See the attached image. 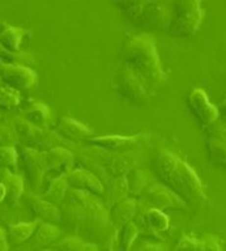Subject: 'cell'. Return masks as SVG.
Listing matches in <instances>:
<instances>
[{
    "label": "cell",
    "mask_w": 226,
    "mask_h": 251,
    "mask_svg": "<svg viewBox=\"0 0 226 251\" xmlns=\"http://www.w3.org/2000/svg\"><path fill=\"white\" fill-rule=\"evenodd\" d=\"M104 206L95 195L72 190L62 202V220L80 236L102 241L109 225V214Z\"/></svg>",
    "instance_id": "cell-1"
},
{
    "label": "cell",
    "mask_w": 226,
    "mask_h": 251,
    "mask_svg": "<svg viewBox=\"0 0 226 251\" xmlns=\"http://www.w3.org/2000/svg\"><path fill=\"white\" fill-rule=\"evenodd\" d=\"M152 166L158 178L182 200L201 202L206 199L196 172L175 153L163 150L152 161Z\"/></svg>",
    "instance_id": "cell-2"
},
{
    "label": "cell",
    "mask_w": 226,
    "mask_h": 251,
    "mask_svg": "<svg viewBox=\"0 0 226 251\" xmlns=\"http://www.w3.org/2000/svg\"><path fill=\"white\" fill-rule=\"evenodd\" d=\"M123 67L131 71L153 93L165 79L155 40L150 35H140L129 42L123 50Z\"/></svg>",
    "instance_id": "cell-3"
},
{
    "label": "cell",
    "mask_w": 226,
    "mask_h": 251,
    "mask_svg": "<svg viewBox=\"0 0 226 251\" xmlns=\"http://www.w3.org/2000/svg\"><path fill=\"white\" fill-rule=\"evenodd\" d=\"M172 8L170 30L176 37H190L195 34L202 22L203 13L196 0L176 1Z\"/></svg>",
    "instance_id": "cell-4"
},
{
    "label": "cell",
    "mask_w": 226,
    "mask_h": 251,
    "mask_svg": "<svg viewBox=\"0 0 226 251\" xmlns=\"http://www.w3.org/2000/svg\"><path fill=\"white\" fill-rule=\"evenodd\" d=\"M126 13L138 24L158 30L170 28L171 24L172 8L161 1H133Z\"/></svg>",
    "instance_id": "cell-5"
},
{
    "label": "cell",
    "mask_w": 226,
    "mask_h": 251,
    "mask_svg": "<svg viewBox=\"0 0 226 251\" xmlns=\"http://www.w3.org/2000/svg\"><path fill=\"white\" fill-rule=\"evenodd\" d=\"M14 127L19 136H23L25 138L28 147H30V149L46 152L54 149V147H62V146H59L62 140L59 138L58 133L46 128L35 127V126L24 121L22 117L15 118Z\"/></svg>",
    "instance_id": "cell-6"
},
{
    "label": "cell",
    "mask_w": 226,
    "mask_h": 251,
    "mask_svg": "<svg viewBox=\"0 0 226 251\" xmlns=\"http://www.w3.org/2000/svg\"><path fill=\"white\" fill-rule=\"evenodd\" d=\"M137 206L143 208V212L147 210L163 211L166 208H183L186 202L166 186L152 185L140 197V203H137Z\"/></svg>",
    "instance_id": "cell-7"
},
{
    "label": "cell",
    "mask_w": 226,
    "mask_h": 251,
    "mask_svg": "<svg viewBox=\"0 0 226 251\" xmlns=\"http://www.w3.org/2000/svg\"><path fill=\"white\" fill-rule=\"evenodd\" d=\"M0 79L5 86L12 87L18 92H25L35 86L37 75L25 66L0 62Z\"/></svg>",
    "instance_id": "cell-8"
},
{
    "label": "cell",
    "mask_w": 226,
    "mask_h": 251,
    "mask_svg": "<svg viewBox=\"0 0 226 251\" xmlns=\"http://www.w3.org/2000/svg\"><path fill=\"white\" fill-rule=\"evenodd\" d=\"M22 160H23L29 182L34 190H38L43 183L44 176L48 172L46 160H44V152L30 149V147H24L22 150Z\"/></svg>",
    "instance_id": "cell-9"
},
{
    "label": "cell",
    "mask_w": 226,
    "mask_h": 251,
    "mask_svg": "<svg viewBox=\"0 0 226 251\" xmlns=\"http://www.w3.org/2000/svg\"><path fill=\"white\" fill-rule=\"evenodd\" d=\"M67 183L71 186L73 190L78 191L88 192L91 195L100 197L104 195V185L103 182L97 178L95 175L89 172L88 170L83 167H78V169L72 170L66 176Z\"/></svg>",
    "instance_id": "cell-10"
},
{
    "label": "cell",
    "mask_w": 226,
    "mask_h": 251,
    "mask_svg": "<svg viewBox=\"0 0 226 251\" xmlns=\"http://www.w3.org/2000/svg\"><path fill=\"white\" fill-rule=\"evenodd\" d=\"M187 102L202 126H211L218 118L219 109L209 102L206 93L202 89L196 88L190 92Z\"/></svg>",
    "instance_id": "cell-11"
},
{
    "label": "cell",
    "mask_w": 226,
    "mask_h": 251,
    "mask_svg": "<svg viewBox=\"0 0 226 251\" xmlns=\"http://www.w3.org/2000/svg\"><path fill=\"white\" fill-rule=\"evenodd\" d=\"M142 136H100V137H91L88 143L93 147L104 150L109 152H117L122 150L123 152L140 145Z\"/></svg>",
    "instance_id": "cell-12"
},
{
    "label": "cell",
    "mask_w": 226,
    "mask_h": 251,
    "mask_svg": "<svg viewBox=\"0 0 226 251\" xmlns=\"http://www.w3.org/2000/svg\"><path fill=\"white\" fill-rule=\"evenodd\" d=\"M26 202L30 206V210L35 215L38 221L52 224V225L62 221V212L59 208L53 203L43 200L40 196L29 194L26 196Z\"/></svg>",
    "instance_id": "cell-13"
},
{
    "label": "cell",
    "mask_w": 226,
    "mask_h": 251,
    "mask_svg": "<svg viewBox=\"0 0 226 251\" xmlns=\"http://www.w3.org/2000/svg\"><path fill=\"white\" fill-rule=\"evenodd\" d=\"M47 171H58L60 176H67L73 170V153L63 147H54L44 152Z\"/></svg>",
    "instance_id": "cell-14"
},
{
    "label": "cell",
    "mask_w": 226,
    "mask_h": 251,
    "mask_svg": "<svg viewBox=\"0 0 226 251\" xmlns=\"http://www.w3.org/2000/svg\"><path fill=\"white\" fill-rule=\"evenodd\" d=\"M207 150L212 162L226 166V127L220 125L210 128Z\"/></svg>",
    "instance_id": "cell-15"
},
{
    "label": "cell",
    "mask_w": 226,
    "mask_h": 251,
    "mask_svg": "<svg viewBox=\"0 0 226 251\" xmlns=\"http://www.w3.org/2000/svg\"><path fill=\"white\" fill-rule=\"evenodd\" d=\"M118 86L122 89L125 97L131 98L133 100H142V98L151 96L147 87L131 71H128L125 67H123L122 73L118 78Z\"/></svg>",
    "instance_id": "cell-16"
},
{
    "label": "cell",
    "mask_w": 226,
    "mask_h": 251,
    "mask_svg": "<svg viewBox=\"0 0 226 251\" xmlns=\"http://www.w3.org/2000/svg\"><path fill=\"white\" fill-rule=\"evenodd\" d=\"M0 182L5 188V200L10 206H18L24 192L23 178L9 170H0Z\"/></svg>",
    "instance_id": "cell-17"
},
{
    "label": "cell",
    "mask_w": 226,
    "mask_h": 251,
    "mask_svg": "<svg viewBox=\"0 0 226 251\" xmlns=\"http://www.w3.org/2000/svg\"><path fill=\"white\" fill-rule=\"evenodd\" d=\"M60 235V230L57 226L52 224L40 223V225L35 228L34 234L28 240V249L35 250V249H42L49 245H53L58 240Z\"/></svg>",
    "instance_id": "cell-18"
},
{
    "label": "cell",
    "mask_w": 226,
    "mask_h": 251,
    "mask_svg": "<svg viewBox=\"0 0 226 251\" xmlns=\"http://www.w3.org/2000/svg\"><path fill=\"white\" fill-rule=\"evenodd\" d=\"M57 133L60 134L62 137L69 138L73 141L86 140V138H91L93 134V131L88 128L86 125L79 123L78 121L73 120L69 117H62L58 122L57 126Z\"/></svg>",
    "instance_id": "cell-19"
},
{
    "label": "cell",
    "mask_w": 226,
    "mask_h": 251,
    "mask_svg": "<svg viewBox=\"0 0 226 251\" xmlns=\"http://www.w3.org/2000/svg\"><path fill=\"white\" fill-rule=\"evenodd\" d=\"M104 187V205L107 207H113L121 201L128 197V185H127V177H112L106 183Z\"/></svg>",
    "instance_id": "cell-20"
},
{
    "label": "cell",
    "mask_w": 226,
    "mask_h": 251,
    "mask_svg": "<svg viewBox=\"0 0 226 251\" xmlns=\"http://www.w3.org/2000/svg\"><path fill=\"white\" fill-rule=\"evenodd\" d=\"M127 185H128V196L141 197L153 183V176L146 170L135 169L127 175Z\"/></svg>",
    "instance_id": "cell-21"
},
{
    "label": "cell",
    "mask_w": 226,
    "mask_h": 251,
    "mask_svg": "<svg viewBox=\"0 0 226 251\" xmlns=\"http://www.w3.org/2000/svg\"><path fill=\"white\" fill-rule=\"evenodd\" d=\"M137 201L135 199L127 197L120 203L111 208V219L117 226H123L126 224L132 223V219L137 212Z\"/></svg>",
    "instance_id": "cell-22"
},
{
    "label": "cell",
    "mask_w": 226,
    "mask_h": 251,
    "mask_svg": "<svg viewBox=\"0 0 226 251\" xmlns=\"http://www.w3.org/2000/svg\"><path fill=\"white\" fill-rule=\"evenodd\" d=\"M22 118L35 127L48 129L50 122V111L44 103H33L24 111Z\"/></svg>",
    "instance_id": "cell-23"
},
{
    "label": "cell",
    "mask_w": 226,
    "mask_h": 251,
    "mask_svg": "<svg viewBox=\"0 0 226 251\" xmlns=\"http://www.w3.org/2000/svg\"><path fill=\"white\" fill-rule=\"evenodd\" d=\"M25 31L22 28L12 25H5L3 30L0 31V46L10 54L17 53L20 48V43L24 37Z\"/></svg>",
    "instance_id": "cell-24"
},
{
    "label": "cell",
    "mask_w": 226,
    "mask_h": 251,
    "mask_svg": "<svg viewBox=\"0 0 226 251\" xmlns=\"http://www.w3.org/2000/svg\"><path fill=\"white\" fill-rule=\"evenodd\" d=\"M67 188H68V183H67L66 176H55L50 181L46 192L40 197L55 206L60 205L67 196Z\"/></svg>",
    "instance_id": "cell-25"
},
{
    "label": "cell",
    "mask_w": 226,
    "mask_h": 251,
    "mask_svg": "<svg viewBox=\"0 0 226 251\" xmlns=\"http://www.w3.org/2000/svg\"><path fill=\"white\" fill-rule=\"evenodd\" d=\"M38 223L39 221L37 220L35 223H20L9 226L8 235H6L8 243L13 244V245H19V244L28 241L34 234Z\"/></svg>",
    "instance_id": "cell-26"
},
{
    "label": "cell",
    "mask_w": 226,
    "mask_h": 251,
    "mask_svg": "<svg viewBox=\"0 0 226 251\" xmlns=\"http://www.w3.org/2000/svg\"><path fill=\"white\" fill-rule=\"evenodd\" d=\"M52 249L54 251H98L96 245L84 243L79 237H67L53 244Z\"/></svg>",
    "instance_id": "cell-27"
},
{
    "label": "cell",
    "mask_w": 226,
    "mask_h": 251,
    "mask_svg": "<svg viewBox=\"0 0 226 251\" xmlns=\"http://www.w3.org/2000/svg\"><path fill=\"white\" fill-rule=\"evenodd\" d=\"M143 223L153 231H165L169 228V217L160 210H147L143 214Z\"/></svg>",
    "instance_id": "cell-28"
},
{
    "label": "cell",
    "mask_w": 226,
    "mask_h": 251,
    "mask_svg": "<svg viewBox=\"0 0 226 251\" xmlns=\"http://www.w3.org/2000/svg\"><path fill=\"white\" fill-rule=\"evenodd\" d=\"M138 235V227L133 223H128L121 226L117 232V243L122 251H131L133 241Z\"/></svg>",
    "instance_id": "cell-29"
},
{
    "label": "cell",
    "mask_w": 226,
    "mask_h": 251,
    "mask_svg": "<svg viewBox=\"0 0 226 251\" xmlns=\"http://www.w3.org/2000/svg\"><path fill=\"white\" fill-rule=\"evenodd\" d=\"M20 102H22L20 92L5 84H0V107L1 108L13 109L19 106Z\"/></svg>",
    "instance_id": "cell-30"
},
{
    "label": "cell",
    "mask_w": 226,
    "mask_h": 251,
    "mask_svg": "<svg viewBox=\"0 0 226 251\" xmlns=\"http://www.w3.org/2000/svg\"><path fill=\"white\" fill-rule=\"evenodd\" d=\"M18 152L14 147L10 146H1L0 147V170H9L17 171Z\"/></svg>",
    "instance_id": "cell-31"
},
{
    "label": "cell",
    "mask_w": 226,
    "mask_h": 251,
    "mask_svg": "<svg viewBox=\"0 0 226 251\" xmlns=\"http://www.w3.org/2000/svg\"><path fill=\"white\" fill-rule=\"evenodd\" d=\"M18 141H19V133L14 126L0 125V143H3V146L14 147Z\"/></svg>",
    "instance_id": "cell-32"
},
{
    "label": "cell",
    "mask_w": 226,
    "mask_h": 251,
    "mask_svg": "<svg viewBox=\"0 0 226 251\" xmlns=\"http://www.w3.org/2000/svg\"><path fill=\"white\" fill-rule=\"evenodd\" d=\"M198 251H223L219 239L212 235H206L199 240Z\"/></svg>",
    "instance_id": "cell-33"
},
{
    "label": "cell",
    "mask_w": 226,
    "mask_h": 251,
    "mask_svg": "<svg viewBox=\"0 0 226 251\" xmlns=\"http://www.w3.org/2000/svg\"><path fill=\"white\" fill-rule=\"evenodd\" d=\"M199 240L183 235L174 251H198Z\"/></svg>",
    "instance_id": "cell-34"
},
{
    "label": "cell",
    "mask_w": 226,
    "mask_h": 251,
    "mask_svg": "<svg viewBox=\"0 0 226 251\" xmlns=\"http://www.w3.org/2000/svg\"><path fill=\"white\" fill-rule=\"evenodd\" d=\"M136 251H166V248L162 245H153V244H151V245L141 246Z\"/></svg>",
    "instance_id": "cell-35"
},
{
    "label": "cell",
    "mask_w": 226,
    "mask_h": 251,
    "mask_svg": "<svg viewBox=\"0 0 226 251\" xmlns=\"http://www.w3.org/2000/svg\"><path fill=\"white\" fill-rule=\"evenodd\" d=\"M0 251H8V240L1 228H0Z\"/></svg>",
    "instance_id": "cell-36"
},
{
    "label": "cell",
    "mask_w": 226,
    "mask_h": 251,
    "mask_svg": "<svg viewBox=\"0 0 226 251\" xmlns=\"http://www.w3.org/2000/svg\"><path fill=\"white\" fill-rule=\"evenodd\" d=\"M5 196H6L5 188H4L3 183L0 182V202H1L3 200H5Z\"/></svg>",
    "instance_id": "cell-37"
},
{
    "label": "cell",
    "mask_w": 226,
    "mask_h": 251,
    "mask_svg": "<svg viewBox=\"0 0 226 251\" xmlns=\"http://www.w3.org/2000/svg\"><path fill=\"white\" fill-rule=\"evenodd\" d=\"M220 111H221V113L225 114L226 116V98L220 103Z\"/></svg>",
    "instance_id": "cell-38"
},
{
    "label": "cell",
    "mask_w": 226,
    "mask_h": 251,
    "mask_svg": "<svg viewBox=\"0 0 226 251\" xmlns=\"http://www.w3.org/2000/svg\"><path fill=\"white\" fill-rule=\"evenodd\" d=\"M1 55H3V57H10L12 54H10V53H8V51L4 50L3 47L0 46V57H1Z\"/></svg>",
    "instance_id": "cell-39"
},
{
    "label": "cell",
    "mask_w": 226,
    "mask_h": 251,
    "mask_svg": "<svg viewBox=\"0 0 226 251\" xmlns=\"http://www.w3.org/2000/svg\"><path fill=\"white\" fill-rule=\"evenodd\" d=\"M40 251H54L53 249H43V250H40Z\"/></svg>",
    "instance_id": "cell-40"
},
{
    "label": "cell",
    "mask_w": 226,
    "mask_h": 251,
    "mask_svg": "<svg viewBox=\"0 0 226 251\" xmlns=\"http://www.w3.org/2000/svg\"><path fill=\"white\" fill-rule=\"evenodd\" d=\"M0 84H1V79H0Z\"/></svg>",
    "instance_id": "cell-41"
},
{
    "label": "cell",
    "mask_w": 226,
    "mask_h": 251,
    "mask_svg": "<svg viewBox=\"0 0 226 251\" xmlns=\"http://www.w3.org/2000/svg\"><path fill=\"white\" fill-rule=\"evenodd\" d=\"M108 251H112V250H108Z\"/></svg>",
    "instance_id": "cell-42"
}]
</instances>
